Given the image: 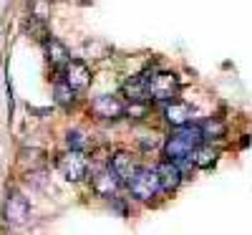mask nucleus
I'll return each mask as SVG.
<instances>
[{"instance_id": "nucleus-9", "label": "nucleus", "mask_w": 252, "mask_h": 235, "mask_svg": "<svg viewBox=\"0 0 252 235\" xmlns=\"http://www.w3.org/2000/svg\"><path fill=\"white\" fill-rule=\"evenodd\" d=\"M121 94L126 101H149V74H139L131 76L129 81L121 86Z\"/></svg>"}, {"instance_id": "nucleus-12", "label": "nucleus", "mask_w": 252, "mask_h": 235, "mask_svg": "<svg viewBox=\"0 0 252 235\" xmlns=\"http://www.w3.org/2000/svg\"><path fill=\"white\" fill-rule=\"evenodd\" d=\"M111 167H114V172H116L124 182H129V177L139 169L134 155H129V152H116V155L111 157Z\"/></svg>"}, {"instance_id": "nucleus-15", "label": "nucleus", "mask_w": 252, "mask_h": 235, "mask_svg": "<svg viewBox=\"0 0 252 235\" xmlns=\"http://www.w3.org/2000/svg\"><path fill=\"white\" fill-rule=\"evenodd\" d=\"M53 96H56V104H61L63 109H68V106H73V101H76V89L66 78H58L56 86H53Z\"/></svg>"}, {"instance_id": "nucleus-13", "label": "nucleus", "mask_w": 252, "mask_h": 235, "mask_svg": "<svg viewBox=\"0 0 252 235\" xmlns=\"http://www.w3.org/2000/svg\"><path fill=\"white\" fill-rule=\"evenodd\" d=\"M46 53H48V61L53 63L56 69H63V66H66V61L71 58L68 48L63 46L58 38H46Z\"/></svg>"}, {"instance_id": "nucleus-17", "label": "nucleus", "mask_w": 252, "mask_h": 235, "mask_svg": "<svg viewBox=\"0 0 252 235\" xmlns=\"http://www.w3.org/2000/svg\"><path fill=\"white\" fill-rule=\"evenodd\" d=\"M66 142H68V149H76V152H83V149L89 147V142H86V137H83L81 132H68V137H66Z\"/></svg>"}, {"instance_id": "nucleus-3", "label": "nucleus", "mask_w": 252, "mask_h": 235, "mask_svg": "<svg viewBox=\"0 0 252 235\" xmlns=\"http://www.w3.org/2000/svg\"><path fill=\"white\" fill-rule=\"evenodd\" d=\"M179 76L172 74V71H157L149 76V96L159 104H166L172 101L177 94H179Z\"/></svg>"}, {"instance_id": "nucleus-1", "label": "nucleus", "mask_w": 252, "mask_h": 235, "mask_svg": "<svg viewBox=\"0 0 252 235\" xmlns=\"http://www.w3.org/2000/svg\"><path fill=\"white\" fill-rule=\"evenodd\" d=\"M204 142L202 129L194 124H182L174 126V132L166 137L164 142V159H179V157H189L194 152V147H199Z\"/></svg>"}, {"instance_id": "nucleus-7", "label": "nucleus", "mask_w": 252, "mask_h": 235, "mask_svg": "<svg viewBox=\"0 0 252 235\" xmlns=\"http://www.w3.org/2000/svg\"><path fill=\"white\" fill-rule=\"evenodd\" d=\"M91 112L98 119H119V117H126V104L119 96L103 94V96H96L91 101Z\"/></svg>"}, {"instance_id": "nucleus-8", "label": "nucleus", "mask_w": 252, "mask_h": 235, "mask_svg": "<svg viewBox=\"0 0 252 235\" xmlns=\"http://www.w3.org/2000/svg\"><path fill=\"white\" fill-rule=\"evenodd\" d=\"M28 215H31V205H28V200L20 195V192H10L8 195V200H5V220L10 223V225H23L26 220H28Z\"/></svg>"}, {"instance_id": "nucleus-10", "label": "nucleus", "mask_w": 252, "mask_h": 235, "mask_svg": "<svg viewBox=\"0 0 252 235\" xmlns=\"http://www.w3.org/2000/svg\"><path fill=\"white\" fill-rule=\"evenodd\" d=\"M157 175H159L161 192H174V190L182 185V180H184L182 169H179V167H177V162H172V159H164V162H159V167H157Z\"/></svg>"}, {"instance_id": "nucleus-16", "label": "nucleus", "mask_w": 252, "mask_h": 235, "mask_svg": "<svg viewBox=\"0 0 252 235\" xmlns=\"http://www.w3.org/2000/svg\"><path fill=\"white\" fill-rule=\"evenodd\" d=\"M192 159H194V167H202V169H209L215 162H217V149H212L209 144H199L194 147V152H192Z\"/></svg>"}, {"instance_id": "nucleus-14", "label": "nucleus", "mask_w": 252, "mask_h": 235, "mask_svg": "<svg viewBox=\"0 0 252 235\" xmlns=\"http://www.w3.org/2000/svg\"><path fill=\"white\" fill-rule=\"evenodd\" d=\"M199 129H202V137H204V142H217V139H224L227 137V124L222 121V119H217V117H212V119H204L202 124H199Z\"/></svg>"}, {"instance_id": "nucleus-6", "label": "nucleus", "mask_w": 252, "mask_h": 235, "mask_svg": "<svg viewBox=\"0 0 252 235\" xmlns=\"http://www.w3.org/2000/svg\"><path fill=\"white\" fill-rule=\"evenodd\" d=\"M61 76L66 78L76 91L89 89V83H91V69L83 61H78V58H68L66 66L61 69Z\"/></svg>"}, {"instance_id": "nucleus-4", "label": "nucleus", "mask_w": 252, "mask_h": 235, "mask_svg": "<svg viewBox=\"0 0 252 235\" xmlns=\"http://www.w3.org/2000/svg\"><path fill=\"white\" fill-rule=\"evenodd\" d=\"M56 164L61 169V175L68 182H81L89 175V162H86V157H83V152H76V149H68L66 155H61L56 159Z\"/></svg>"}, {"instance_id": "nucleus-2", "label": "nucleus", "mask_w": 252, "mask_h": 235, "mask_svg": "<svg viewBox=\"0 0 252 235\" xmlns=\"http://www.w3.org/2000/svg\"><path fill=\"white\" fill-rule=\"evenodd\" d=\"M129 192H131V197H136V200H141V202H152L159 192H161L157 169L139 167L136 172L129 177Z\"/></svg>"}, {"instance_id": "nucleus-11", "label": "nucleus", "mask_w": 252, "mask_h": 235, "mask_svg": "<svg viewBox=\"0 0 252 235\" xmlns=\"http://www.w3.org/2000/svg\"><path fill=\"white\" fill-rule=\"evenodd\" d=\"M164 119L166 124H172V126H182V124H189V119H192V106L184 104V101H166L164 104Z\"/></svg>"}, {"instance_id": "nucleus-5", "label": "nucleus", "mask_w": 252, "mask_h": 235, "mask_svg": "<svg viewBox=\"0 0 252 235\" xmlns=\"http://www.w3.org/2000/svg\"><path fill=\"white\" fill-rule=\"evenodd\" d=\"M121 182H124V180L114 172L111 164H109V167H101L98 172L91 175L94 192H96V195H101V197H116V192H119Z\"/></svg>"}]
</instances>
